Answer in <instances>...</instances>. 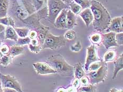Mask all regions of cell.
<instances>
[{
    "label": "cell",
    "instance_id": "obj_49",
    "mask_svg": "<svg viewBox=\"0 0 123 92\" xmlns=\"http://www.w3.org/2000/svg\"><path fill=\"white\" fill-rule=\"evenodd\" d=\"M118 92H123V89H119V90L118 91Z\"/></svg>",
    "mask_w": 123,
    "mask_h": 92
},
{
    "label": "cell",
    "instance_id": "obj_43",
    "mask_svg": "<svg viewBox=\"0 0 123 92\" xmlns=\"http://www.w3.org/2000/svg\"><path fill=\"white\" fill-rule=\"evenodd\" d=\"M76 88H74V87L72 86V87H69L67 89L66 92H77V91H76Z\"/></svg>",
    "mask_w": 123,
    "mask_h": 92
},
{
    "label": "cell",
    "instance_id": "obj_11",
    "mask_svg": "<svg viewBox=\"0 0 123 92\" xmlns=\"http://www.w3.org/2000/svg\"><path fill=\"white\" fill-rule=\"evenodd\" d=\"M123 16L116 17L111 20L110 24L106 30L107 32H113L115 33H123Z\"/></svg>",
    "mask_w": 123,
    "mask_h": 92
},
{
    "label": "cell",
    "instance_id": "obj_17",
    "mask_svg": "<svg viewBox=\"0 0 123 92\" xmlns=\"http://www.w3.org/2000/svg\"><path fill=\"white\" fill-rule=\"evenodd\" d=\"M49 27L47 26H42L41 27L38 29L39 32H38V36H37V39H38L39 42V44L41 46H42L43 44L45 38V36L47 35V34L49 32Z\"/></svg>",
    "mask_w": 123,
    "mask_h": 92
},
{
    "label": "cell",
    "instance_id": "obj_51",
    "mask_svg": "<svg viewBox=\"0 0 123 92\" xmlns=\"http://www.w3.org/2000/svg\"><path fill=\"white\" fill-rule=\"evenodd\" d=\"M77 92H81V91H77Z\"/></svg>",
    "mask_w": 123,
    "mask_h": 92
},
{
    "label": "cell",
    "instance_id": "obj_39",
    "mask_svg": "<svg viewBox=\"0 0 123 92\" xmlns=\"http://www.w3.org/2000/svg\"><path fill=\"white\" fill-rule=\"evenodd\" d=\"M80 84V80L79 79L76 78V80H74L73 82V86L77 89V88L79 87Z\"/></svg>",
    "mask_w": 123,
    "mask_h": 92
},
{
    "label": "cell",
    "instance_id": "obj_35",
    "mask_svg": "<svg viewBox=\"0 0 123 92\" xmlns=\"http://www.w3.org/2000/svg\"><path fill=\"white\" fill-rule=\"evenodd\" d=\"M80 81L81 84H82V86H87L88 85L90 84V81H89V78L87 76H84L82 77L80 79Z\"/></svg>",
    "mask_w": 123,
    "mask_h": 92
},
{
    "label": "cell",
    "instance_id": "obj_14",
    "mask_svg": "<svg viewBox=\"0 0 123 92\" xmlns=\"http://www.w3.org/2000/svg\"><path fill=\"white\" fill-rule=\"evenodd\" d=\"M77 24L76 14H74L70 9H68L66 17V28L69 30H71Z\"/></svg>",
    "mask_w": 123,
    "mask_h": 92
},
{
    "label": "cell",
    "instance_id": "obj_46",
    "mask_svg": "<svg viewBox=\"0 0 123 92\" xmlns=\"http://www.w3.org/2000/svg\"><path fill=\"white\" fill-rule=\"evenodd\" d=\"M57 92H66V90H65V89L61 88L59 89Z\"/></svg>",
    "mask_w": 123,
    "mask_h": 92
},
{
    "label": "cell",
    "instance_id": "obj_31",
    "mask_svg": "<svg viewBox=\"0 0 123 92\" xmlns=\"http://www.w3.org/2000/svg\"><path fill=\"white\" fill-rule=\"evenodd\" d=\"M103 62V61L99 60V61L92 63V64H91L89 65V68H88V71L91 72V71H94L97 70L101 67V66L102 65Z\"/></svg>",
    "mask_w": 123,
    "mask_h": 92
},
{
    "label": "cell",
    "instance_id": "obj_15",
    "mask_svg": "<svg viewBox=\"0 0 123 92\" xmlns=\"http://www.w3.org/2000/svg\"><path fill=\"white\" fill-rule=\"evenodd\" d=\"M114 70L113 72V80H114L117 77L118 72L120 70L123 69V54L122 53L118 59H117L114 61Z\"/></svg>",
    "mask_w": 123,
    "mask_h": 92
},
{
    "label": "cell",
    "instance_id": "obj_36",
    "mask_svg": "<svg viewBox=\"0 0 123 92\" xmlns=\"http://www.w3.org/2000/svg\"><path fill=\"white\" fill-rule=\"evenodd\" d=\"M0 51H1L3 55L8 54L9 53L10 47L6 45H4L0 47Z\"/></svg>",
    "mask_w": 123,
    "mask_h": 92
},
{
    "label": "cell",
    "instance_id": "obj_50",
    "mask_svg": "<svg viewBox=\"0 0 123 92\" xmlns=\"http://www.w3.org/2000/svg\"><path fill=\"white\" fill-rule=\"evenodd\" d=\"M1 44H2V41H1V39H0V46L1 45Z\"/></svg>",
    "mask_w": 123,
    "mask_h": 92
},
{
    "label": "cell",
    "instance_id": "obj_3",
    "mask_svg": "<svg viewBox=\"0 0 123 92\" xmlns=\"http://www.w3.org/2000/svg\"><path fill=\"white\" fill-rule=\"evenodd\" d=\"M48 19L52 24H54L56 18L63 9H69L62 0H48Z\"/></svg>",
    "mask_w": 123,
    "mask_h": 92
},
{
    "label": "cell",
    "instance_id": "obj_1",
    "mask_svg": "<svg viewBox=\"0 0 123 92\" xmlns=\"http://www.w3.org/2000/svg\"><path fill=\"white\" fill-rule=\"evenodd\" d=\"M90 9L92 13L93 27L96 31H106L110 24L111 18L106 8L96 0H92Z\"/></svg>",
    "mask_w": 123,
    "mask_h": 92
},
{
    "label": "cell",
    "instance_id": "obj_19",
    "mask_svg": "<svg viewBox=\"0 0 123 92\" xmlns=\"http://www.w3.org/2000/svg\"><path fill=\"white\" fill-rule=\"evenodd\" d=\"M9 6V0H0V18L6 16Z\"/></svg>",
    "mask_w": 123,
    "mask_h": 92
},
{
    "label": "cell",
    "instance_id": "obj_32",
    "mask_svg": "<svg viewBox=\"0 0 123 92\" xmlns=\"http://www.w3.org/2000/svg\"><path fill=\"white\" fill-rule=\"evenodd\" d=\"M82 49V45L80 43V42H77L75 44L72 45L70 47V49L71 51L74 52H79L81 51V50Z\"/></svg>",
    "mask_w": 123,
    "mask_h": 92
},
{
    "label": "cell",
    "instance_id": "obj_52",
    "mask_svg": "<svg viewBox=\"0 0 123 92\" xmlns=\"http://www.w3.org/2000/svg\"><path fill=\"white\" fill-rule=\"evenodd\" d=\"M1 85H0V87H1Z\"/></svg>",
    "mask_w": 123,
    "mask_h": 92
},
{
    "label": "cell",
    "instance_id": "obj_20",
    "mask_svg": "<svg viewBox=\"0 0 123 92\" xmlns=\"http://www.w3.org/2000/svg\"><path fill=\"white\" fill-rule=\"evenodd\" d=\"M74 76H75L76 78L79 79V80L86 76V73L84 72V70H83L82 65L80 62H78L74 65Z\"/></svg>",
    "mask_w": 123,
    "mask_h": 92
},
{
    "label": "cell",
    "instance_id": "obj_5",
    "mask_svg": "<svg viewBox=\"0 0 123 92\" xmlns=\"http://www.w3.org/2000/svg\"><path fill=\"white\" fill-rule=\"evenodd\" d=\"M107 64L103 61L102 65L99 69L94 71H91L88 74L90 84L95 85L101 82H104L107 75Z\"/></svg>",
    "mask_w": 123,
    "mask_h": 92
},
{
    "label": "cell",
    "instance_id": "obj_8",
    "mask_svg": "<svg viewBox=\"0 0 123 92\" xmlns=\"http://www.w3.org/2000/svg\"><path fill=\"white\" fill-rule=\"evenodd\" d=\"M100 60L99 59L97 53H96V47L94 45H92L87 47V56L86 59V62L85 64V69L86 71H88V68L89 65L97 61H99Z\"/></svg>",
    "mask_w": 123,
    "mask_h": 92
},
{
    "label": "cell",
    "instance_id": "obj_23",
    "mask_svg": "<svg viewBox=\"0 0 123 92\" xmlns=\"http://www.w3.org/2000/svg\"><path fill=\"white\" fill-rule=\"evenodd\" d=\"M116 56V52L113 50H110L107 52L104 55V62L106 63L113 61L115 59Z\"/></svg>",
    "mask_w": 123,
    "mask_h": 92
},
{
    "label": "cell",
    "instance_id": "obj_33",
    "mask_svg": "<svg viewBox=\"0 0 123 92\" xmlns=\"http://www.w3.org/2000/svg\"><path fill=\"white\" fill-rule=\"evenodd\" d=\"M29 49L31 52L34 53H38L39 52H40L42 49V47L40 45H32L30 43L29 44Z\"/></svg>",
    "mask_w": 123,
    "mask_h": 92
},
{
    "label": "cell",
    "instance_id": "obj_37",
    "mask_svg": "<svg viewBox=\"0 0 123 92\" xmlns=\"http://www.w3.org/2000/svg\"><path fill=\"white\" fill-rule=\"evenodd\" d=\"M0 23L4 26H9V17L5 16L2 18H0Z\"/></svg>",
    "mask_w": 123,
    "mask_h": 92
},
{
    "label": "cell",
    "instance_id": "obj_18",
    "mask_svg": "<svg viewBox=\"0 0 123 92\" xmlns=\"http://www.w3.org/2000/svg\"><path fill=\"white\" fill-rule=\"evenodd\" d=\"M31 2L35 12L47 7L48 0H31Z\"/></svg>",
    "mask_w": 123,
    "mask_h": 92
},
{
    "label": "cell",
    "instance_id": "obj_47",
    "mask_svg": "<svg viewBox=\"0 0 123 92\" xmlns=\"http://www.w3.org/2000/svg\"><path fill=\"white\" fill-rule=\"evenodd\" d=\"M3 55V53L1 52V51H0V58H1L2 56Z\"/></svg>",
    "mask_w": 123,
    "mask_h": 92
},
{
    "label": "cell",
    "instance_id": "obj_34",
    "mask_svg": "<svg viewBox=\"0 0 123 92\" xmlns=\"http://www.w3.org/2000/svg\"><path fill=\"white\" fill-rule=\"evenodd\" d=\"M115 38L118 46H122L123 45V33H116Z\"/></svg>",
    "mask_w": 123,
    "mask_h": 92
},
{
    "label": "cell",
    "instance_id": "obj_4",
    "mask_svg": "<svg viewBox=\"0 0 123 92\" xmlns=\"http://www.w3.org/2000/svg\"><path fill=\"white\" fill-rule=\"evenodd\" d=\"M66 45V39L64 38L63 35L55 36L48 32L45 36L42 47V49H57L63 47Z\"/></svg>",
    "mask_w": 123,
    "mask_h": 92
},
{
    "label": "cell",
    "instance_id": "obj_45",
    "mask_svg": "<svg viewBox=\"0 0 123 92\" xmlns=\"http://www.w3.org/2000/svg\"><path fill=\"white\" fill-rule=\"evenodd\" d=\"M118 89L115 88H111L110 90V92H118Z\"/></svg>",
    "mask_w": 123,
    "mask_h": 92
},
{
    "label": "cell",
    "instance_id": "obj_41",
    "mask_svg": "<svg viewBox=\"0 0 123 92\" xmlns=\"http://www.w3.org/2000/svg\"><path fill=\"white\" fill-rule=\"evenodd\" d=\"M3 92H18L15 89L8 88H3Z\"/></svg>",
    "mask_w": 123,
    "mask_h": 92
},
{
    "label": "cell",
    "instance_id": "obj_48",
    "mask_svg": "<svg viewBox=\"0 0 123 92\" xmlns=\"http://www.w3.org/2000/svg\"><path fill=\"white\" fill-rule=\"evenodd\" d=\"M0 92H3V88H2L1 86L0 87Z\"/></svg>",
    "mask_w": 123,
    "mask_h": 92
},
{
    "label": "cell",
    "instance_id": "obj_24",
    "mask_svg": "<svg viewBox=\"0 0 123 92\" xmlns=\"http://www.w3.org/2000/svg\"><path fill=\"white\" fill-rule=\"evenodd\" d=\"M69 8H70V10L74 14H79L82 11L81 7L74 1L72 2L71 3L69 4Z\"/></svg>",
    "mask_w": 123,
    "mask_h": 92
},
{
    "label": "cell",
    "instance_id": "obj_29",
    "mask_svg": "<svg viewBox=\"0 0 123 92\" xmlns=\"http://www.w3.org/2000/svg\"><path fill=\"white\" fill-rule=\"evenodd\" d=\"M63 36L68 41L74 40L76 38V33L74 31L70 30L67 32Z\"/></svg>",
    "mask_w": 123,
    "mask_h": 92
},
{
    "label": "cell",
    "instance_id": "obj_13",
    "mask_svg": "<svg viewBox=\"0 0 123 92\" xmlns=\"http://www.w3.org/2000/svg\"><path fill=\"white\" fill-rule=\"evenodd\" d=\"M79 15L80 16V17L84 21L87 27H89V26L93 22V20L92 13L90 8H87V9L82 10L80 13Z\"/></svg>",
    "mask_w": 123,
    "mask_h": 92
},
{
    "label": "cell",
    "instance_id": "obj_30",
    "mask_svg": "<svg viewBox=\"0 0 123 92\" xmlns=\"http://www.w3.org/2000/svg\"><path fill=\"white\" fill-rule=\"evenodd\" d=\"M31 39L29 37H26L24 38H18L17 41L16 42L17 43V45L18 46L25 45L29 44L31 43Z\"/></svg>",
    "mask_w": 123,
    "mask_h": 92
},
{
    "label": "cell",
    "instance_id": "obj_42",
    "mask_svg": "<svg viewBox=\"0 0 123 92\" xmlns=\"http://www.w3.org/2000/svg\"><path fill=\"white\" fill-rule=\"evenodd\" d=\"M5 28H6V27H5V26L2 25L1 23H0V34H2L4 32H5Z\"/></svg>",
    "mask_w": 123,
    "mask_h": 92
},
{
    "label": "cell",
    "instance_id": "obj_7",
    "mask_svg": "<svg viewBox=\"0 0 123 92\" xmlns=\"http://www.w3.org/2000/svg\"><path fill=\"white\" fill-rule=\"evenodd\" d=\"M11 9L17 17L22 21L25 20L30 14L23 2L22 4H20L17 1H15L12 4Z\"/></svg>",
    "mask_w": 123,
    "mask_h": 92
},
{
    "label": "cell",
    "instance_id": "obj_25",
    "mask_svg": "<svg viewBox=\"0 0 123 92\" xmlns=\"http://www.w3.org/2000/svg\"><path fill=\"white\" fill-rule=\"evenodd\" d=\"M97 87L95 85L89 84L87 86H82L78 89V91L82 92H96Z\"/></svg>",
    "mask_w": 123,
    "mask_h": 92
},
{
    "label": "cell",
    "instance_id": "obj_16",
    "mask_svg": "<svg viewBox=\"0 0 123 92\" xmlns=\"http://www.w3.org/2000/svg\"><path fill=\"white\" fill-rule=\"evenodd\" d=\"M4 35L5 38L6 39H11L15 42H17L18 38V36L16 33L14 28L11 26H8L5 28Z\"/></svg>",
    "mask_w": 123,
    "mask_h": 92
},
{
    "label": "cell",
    "instance_id": "obj_2",
    "mask_svg": "<svg viewBox=\"0 0 123 92\" xmlns=\"http://www.w3.org/2000/svg\"><path fill=\"white\" fill-rule=\"evenodd\" d=\"M46 62L60 76H72L74 74V66L69 64L60 54L50 55L47 58Z\"/></svg>",
    "mask_w": 123,
    "mask_h": 92
},
{
    "label": "cell",
    "instance_id": "obj_44",
    "mask_svg": "<svg viewBox=\"0 0 123 92\" xmlns=\"http://www.w3.org/2000/svg\"><path fill=\"white\" fill-rule=\"evenodd\" d=\"M62 1L64 3H65L66 5H68V6H69V4L71 3L72 2H73L74 0H62Z\"/></svg>",
    "mask_w": 123,
    "mask_h": 92
},
{
    "label": "cell",
    "instance_id": "obj_10",
    "mask_svg": "<svg viewBox=\"0 0 123 92\" xmlns=\"http://www.w3.org/2000/svg\"><path fill=\"white\" fill-rule=\"evenodd\" d=\"M33 66L37 73L39 75H48L56 73L55 71L51 68L47 63L36 62L33 63Z\"/></svg>",
    "mask_w": 123,
    "mask_h": 92
},
{
    "label": "cell",
    "instance_id": "obj_38",
    "mask_svg": "<svg viewBox=\"0 0 123 92\" xmlns=\"http://www.w3.org/2000/svg\"><path fill=\"white\" fill-rule=\"evenodd\" d=\"M28 36L31 39L36 38H37V36H38V32H37V31L34 30L30 31Z\"/></svg>",
    "mask_w": 123,
    "mask_h": 92
},
{
    "label": "cell",
    "instance_id": "obj_40",
    "mask_svg": "<svg viewBox=\"0 0 123 92\" xmlns=\"http://www.w3.org/2000/svg\"><path fill=\"white\" fill-rule=\"evenodd\" d=\"M31 44L33 45H38L39 44V42L38 41V39L37 38H34V39H32L31 41Z\"/></svg>",
    "mask_w": 123,
    "mask_h": 92
},
{
    "label": "cell",
    "instance_id": "obj_12",
    "mask_svg": "<svg viewBox=\"0 0 123 92\" xmlns=\"http://www.w3.org/2000/svg\"><path fill=\"white\" fill-rule=\"evenodd\" d=\"M69 9H63L56 18L53 25L56 28L59 29L66 28V17L67 13Z\"/></svg>",
    "mask_w": 123,
    "mask_h": 92
},
{
    "label": "cell",
    "instance_id": "obj_21",
    "mask_svg": "<svg viewBox=\"0 0 123 92\" xmlns=\"http://www.w3.org/2000/svg\"><path fill=\"white\" fill-rule=\"evenodd\" d=\"M24 52V48L23 47L18 45H14L10 48L9 55L12 57H14L18 55L22 54Z\"/></svg>",
    "mask_w": 123,
    "mask_h": 92
},
{
    "label": "cell",
    "instance_id": "obj_28",
    "mask_svg": "<svg viewBox=\"0 0 123 92\" xmlns=\"http://www.w3.org/2000/svg\"><path fill=\"white\" fill-rule=\"evenodd\" d=\"M90 41L95 44H99L101 42V35L99 33L92 34L90 36Z\"/></svg>",
    "mask_w": 123,
    "mask_h": 92
},
{
    "label": "cell",
    "instance_id": "obj_9",
    "mask_svg": "<svg viewBox=\"0 0 123 92\" xmlns=\"http://www.w3.org/2000/svg\"><path fill=\"white\" fill-rule=\"evenodd\" d=\"M101 35V43L106 49H109L111 47L118 46L116 43L115 35L116 33L113 32L103 34Z\"/></svg>",
    "mask_w": 123,
    "mask_h": 92
},
{
    "label": "cell",
    "instance_id": "obj_27",
    "mask_svg": "<svg viewBox=\"0 0 123 92\" xmlns=\"http://www.w3.org/2000/svg\"><path fill=\"white\" fill-rule=\"evenodd\" d=\"M12 57L10 55H3L0 58V64L4 66H6L11 62Z\"/></svg>",
    "mask_w": 123,
    "mask_h": 92
},
{
    "label": "cell",
    "instance_id": "obj_22",
    "mask_svg": "<svg viewBox=\"0 0 123 92\" xmlns=\"http://www.w3.org/2000/svg\"><path fill=\"white\" fill-rule=\"evenodd\" d=\"M14 28L16 32V33H17L18 36L19 37V38H24L28 36L29 32H30V30H29L28 28L14 27Z\"/></svg>",
    "mask_w": 123,
    "mask_h": 92
},
{
    "label": "cell",
    "instance_id": "obj_6",
    "mask_svg": "<svg viewBox=\"0 0 123 92\" xmlns=\"http://www.w3.org/2000/svg\"><path fill=\"white\" fill-rule=\"evenodd\" d=\"M0 82L3 88H11L18 92H23L22 86L14 76L0 73Z\"/></svg>",
    "mask_w": 123,
    "mask_h": 92
},
{
    "label": "cell",
    "instance_id": "obj_26",
    "mask_svg": "<svg viewBox=\"0 0 123 92\" xmlns=\"http://www.w3.org/2000/svg\"><path fill=\"white\" fill-rule=\"evenodd\" d=\"M74 1L80 6L82 10L87 8H90L91 4L90 0H74Z\"/></svg>",
    "mask_w": 123,
    "mask_h": 92
}]
</instances>
